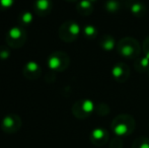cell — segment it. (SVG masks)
<instances>
[{
	"label": "cell",
	"instance_id": "cell-27",
	"mask_svg": "<svg viewBox=\"0 0 149 148\" xmlns=\"http://www.w3.org/2000/svg\"><path fill=\"white\" fill-rule=\"evenodd\" d=\"M148 75H149V70H148Z\"/></svg>",
	"mask_w": 149,
	"mask_h": 148
},
{
	"label": "cell",
	"instance_id": "cell-19",
	"mask_svg": "<svg viewBox=\"0 0 149 148\" xmlns=\"http://www.w3.org/2000/svg\"><path fill=\"white\" fill-rule=\"evenodd\" d=\"M33 22V14L30 11H24L22 13L19 14V17H18V22L22 26H29Z\"/></svg>",
	"mask_w": 149,
	"mask_h": 148
},
{
	"label": "cell",
	"instance_id": "cell-3",
	"mask_svg": "<svg viewBox=\"0 0 149 148\" xmlns=\"http://www.w3.org/2000/svg\"><path fill=\"white\" fill-rule=\"evenodd\" d=\"M5 39L8 47L18 49L22 48L26 42V33L22 26H16L8 30Z\"/></svg>",
	"mask_w": 149,
	"mask_h": 148
},
{
	"label": "cell",
	"instance_id": "cell-11",
	"mask_svg": "<svg viewBox=\"0 0 149 148\" xmlns=\"http://www.w3.org/2000/svg\"><path fill=\"white\" fill-rule=\"evenodd\" d=\"M127 7L129 11L136 17H142L147 12L146 6L144 5L143 2L138 1V0H130V2L127 3Z\"/></svg>",
	"mask_w": 149,
	"mask_h": 148
},
{
	"label": "cell",
	"instance_id": "cell-26",
	"mask_svg": "<svg viewBox=\"0 0 149 148\" xmlns=\"http://www.w3.org/2000/svg\"><path fill=\"white\" fill-rule=\"evenodd\" d=\"M88 1H90V2H92V3H93V2H95V1H97V0H88Z\"/></svg>",
	"mask_w": 149,
	"mask_h": 148
},
{
	"label": "cell",
	"instance_id": "cell-23",
	"mask_svg": "<svg viewBox=\"0 0 149 148\" xmlns=\"http://www.w3.org/2000/svg\"><path fill=\"white\" fill-rule=\"evenodd\" d=\"M15 0H0V9H8L12 7Z\"/></svg>",
	"mask_w": 149,
	"mask_h": 148
},
{
	"label": "cell",
	"instance_id": "cell-20",
	"mask_svg": "<svg viewBox=\"0 0 149 148\" xmlns=\"http://www.w3.org/2000/svg\"><path fill=\"white\" fill-rule=\"evenodd\" d=\"M94 112L97 115H100V116H107V115L110 114V108L106 104H100V105H97L95 107Z\"/></svg>",
	"mask_w": 149,
	"mask_h": 148
},
{
	"label": "cell",
	"instance_id": "cell-8",
	"mask_svg": "<svg viewBox=\"0 0 149 148\" xmlns=\"http://www.w3.org/2000/svg\"><path fill=\"white\" fill-rule=\"evenodd\" d=\"M90 142L95 146H104L109 142L110 139V135H109L108 130L102 127H97L94 128L93 130L90 132L89 135Z\"/></svg>",
	"mask_w": 149,
	"mask_h": 148
},
{
	"label": "cell",
	"instance_id": "cell-7",
	"mask_svg": "<svg viewBox=\"0 0 149 148\" xmlns=\"http://www.w3.org/2000/svg\"><path fill=\"white\" fill-rule=\"evenodd\" d=\"M22 121L16 114H9L3 118L1 122V129L6 134H14L22 128Z\"/></svg>",
	"mask_w": 149,
	"mask_h": 148
},
{
	"label": "cell",
	"instance_id": "cell-22",
	"mask_svg": "<svg viewBox=\"0 0 149 148\" xmlns=\"http://www.w3.org/2000/svg\"><path fill=\"white\" fill-rule=\"evenodd\" d=\"M10 56V50L6 46H0V59L5 60Z\"/></svg>",
	"mask_w": 149,
	"mask_h": 148
},
{
	"label": "cell",
	"instance_id": "cell-12",
	"mask_svg": "<svg viewBox=\"0 0 149 148\" xmlns=\"http://www.w3.org/2000/svg\"><path fill=\"white\" fill-rule=\"evenodd\" d=\"M52 0H35L33 8L37 14L41 16H46L52 10Z\"/></svg>",
	"mask_w": 149,
	"mask_h": 148
},
{
	"label": "cell",
	"instance_id": "cell-15",
	"mask_svg": "<svg viewBox=\"0 0 149 148\" xmlns=\"http://www.w3.org/2000/svg\"><path fill=\"white\" fill-rule=\"evenodd\" d=\"M77 12L81 15H90L93 11V5H92V2L88 1V0H80L79 3L77 4Z\"/></svg>",
	"mask_w": 149,
	"mask_h": 148
},
{
	"label": "cell",
	"instance_id": "cell-10",
	"mask_svg": "<svg viewBox=\"0 0 149 148\" xmlns=\"http://www.w3.org/2000/svg\"><path fill=\"white\" fill-rule=\"evenodd\" d=\"M42 69L40 65L35 61H30L24 64L22 68V74L29 80H36L41 76Z\"/></svg>",
	"mask_w": 149,
	"mask_h": 148
},
{
	"label": "cell",
	"instance_id": "cell-6",
	"mask_svg": "<svg viewBox=\"0 0 149 148\" xmlns=\"http://www.w3.org/2000/svg\"><path fill=\"white\" fill-rule=\"evenodd\" d=\"M94 109H95V106H94L93 101L88 99H79L76 103H74L71 111H72V114L75 118L83 120V119L88 118L94 112Z\"/></svg>",
	"mask_w": 149,
	"mask_h": 148
},
{
	"label": "cell",
	"instance_id": "cell-2",
	"mask_svg": "<svg viewBox=\"0 0 149 148\" xmlns=\"http://www.w3.org/2000/svg\"><path fill=\"white\" fill-rule=\"evenodd\" d=\"M117 52L126 59H137L141 53V48L138 41L134 38L126 37L117 43Z\"/></svg>",
	"mask_w": 149,
	"mask_h": 148
},
{
	"label": "cell",
	"instance_id": "cell-13",
	"mask_svg": "<svg viewBox=\"0 0 149 148\" xmlns=\"http://www.w3.org/2000/svg\"><path fill=\"white\" fill-rule=\"evenodd\" d=\"M98 45H100V48H102V50H104V51H112V50H114L115 48L117 47L116 40L111 36V35H104V36L100 39Z\"/></svg>",
	"mask_w": 149,
	"mask_h": 148
},
{
	"label": "cell",
	"instance_id": "cell-16",
	"mask_svg": "<svg viewBox=\"0 0 149 148\" xmlns=\"http://www.w3.org/2000/svg\"><path fill=\"white\" fill-rule=\"evenodd\" d=\"M104 8L110 13H117L121 8V4L118 0H108L104 3Z\"/></svg>",
	"mask_w": 149,
	"mask_h": 148
},
{
	"label": "cell",
	"instance_id": "cell-14",
	"mask_svg": "<svg viewBox=\"0 0 149 148\" xmlns=\"http://www.w3.org/2000/svg\"><path fill=\"white\" fill-rule=\"evenodd\" d=\"M135 70L139 73H148L149 70V58L146 56H139L134 62Z\"/></svg>",
	"mask_w": 149,
	"mask_h": 148
},
{
	"label": "cell",
	"instance_id": "cell-5",
	"mask_svg": "<svg viewBox=\"0 0 149 148\" xmlns=\"http://www.w3.org/2000/svg\"><path fill=\"white\" fill-rule=\"evenodd\" d=\"M47 63L52 71L62 72L69 66L70 58L64 52H54L48 57Z\"/></svg>",
	"mask_w": 149,
	"mask_h": 148
},
{
	"label": "cell",
	"instance_id": "cell-21",
	"mask_svg": "<svg viewBox=\"0 0 149 148\" xmlns=\"http://www.w3.org/2000/svg\"><path fill=\"white\" fill-rule=\"evenodd\" d=\"M110 148H123V140L121 137L116 136L110 141Z\"/></svg>",
	"mask_w": 149,
	"mask_h": 148
},
{
	"label": "cell",
	"instance_id": "cell-4",
	"mask_svg": "<svg viewBox=\"0 0 149 148\" xmlns=\"http://www.w3.org/2000/svg\"><path fill=\"white\" fill-rule=\"evenodd\" d=\"M80 32V26L76 22L68 20L61 24L58 34H59V38L63 42L71 43V42L76 41Z\"/></svg>",
	"mask_w": 149,
	"mask_h": 148
},
{
	"label": "cell",
	"instance_id": "cell-9",
	"mask_svg": "<svg viewBox=\"0 0 149 148\" xmlns=\"http://www.w3.org/2000/svg\"><path fill=\"white\" fill-rule=\"evenodd\" d=\"M112 75L117 82H120V83L126 82L130 76L129 66L122 63V62H119V63H117L116 65L113 67Z\"/></svg>",
	"mask_w": 149,
	"mask_h": 148
},
{
	"label": "cell",
	"instance_id": "cell-24",
	"mask_svg": "<svg viewBox=\"0 0 149 148\" xmlns=\"http://www.w3.org/2000/svg\"><path fill=\"white\" fill-rule=\"evenodd\" d=\"M142 48H143L144 56H146L147 58H149V36L144 40Z\"/></svg>",
	"mask_w": 149,
	"mask_h": 148
},
{
	"label": "cell",
	"instance_id": "cell-17",
	"mask_svg": "<svg viewBox=\"0 0 149 148\" xmlns=\"http://www.w3.org/2000/svg\"><path fill=\"white\" fill-rule=\"evenodd\" d=\"M82 33L87 40H93L97 36V28L92 24H87L83 28Z\"/></svg>",
	"mask_w": 149,
	"mask_h": 148
},
{
	"label": "cell",
	"instance_id": "cell-18",
	"mask_svg": "<svg viewBox=\"0 0 149 148\" xmlns=\"http://www.w3.org/2000/svg\"><path fill=\"white\" fill-rule=\"evenodd\" d=\"M132 148H149V138L147 137H138L132 143Z\"/></svg>",
	"mask_w": 149,
	"mask_h": 148
},
{
	"label": "cell",
	"instance_id": "cell-1",
	"mask_svg": "<svg viewBox=\"0 0 149 148\" xmlns=\"http://www.w3.org/2000/svg\"><path fill=\"white\" fill-rule=\"evenodd\" d=\"M136 122L132 116L128 114H121L112 121L111 128L114 134L118 137H127L134 132Z\"/></svg>",
	"mask_w": 149,
	"mask_h": 148
},
{
	"label": "cell",
	"instance_id": "cell-25",
	"mask_svg": "<svg viewBox=\"0 0 149 148\" xmlns=\"http://www.w3.org/2000/svg\"><path fill=\"white\" fill-rule=\"evenodd\" d=\"M66 1H69V2H75V1H78V0H66Z\"/></svg>",
	"mask_w": 149,
	"mask_h": 148
}]
</instances>
